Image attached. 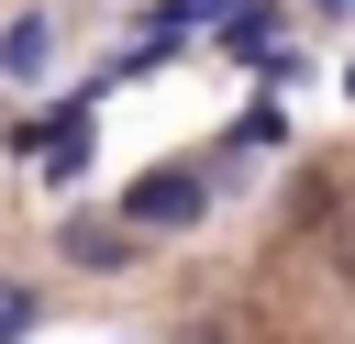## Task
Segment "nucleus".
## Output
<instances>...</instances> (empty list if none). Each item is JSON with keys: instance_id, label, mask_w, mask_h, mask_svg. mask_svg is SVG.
Masks as SVG:
<instances>
[{"instance_id": "f03ea898", "label": "nucleus", "mask_w": 355, "mask_h": 344, "mask_svg": "<svg viewBox=\"0 0 355 344\" xmlns=\"http://www.w3.org/2000/svg\"><path fill=\"white\" fill-rule=\"evenodd\" d=\"M133 244H144V233H133L122 211H78V222L55 233V255H67V266H100V277H111V266H133Z\"/></svg>"}, {"instance_id": "7ed1b4c3", "label": "nucleus", "mask_w": 355, "mask_h": 344, "mask_svg": "<svg viewBox=\"0 0 355 344\" xmlns=\"http://www.w3.org/2000/svg\"><path fill=\"white\" fill-rule=\"evenodd\" d=\"M33 322H44V300H33V289H22V277H0V344H22V333H33Z\"/></svg>"}, {"instance_id": "39448f33", "label": "nucleus", "mask_w": 355, "mask_h": 344, "mask_svg": "<svg viewBox=\"0 0 355 344\" xmlns=\"http://www.w3.org/2000/svg\"><path fill=\"white\" fill-rule=\"evenodd\" d=\"M322 11H355V0H322Z\"/></svg>"}, {"instance_id": "f257e3e1", "label": "nucleus", "mask_w": 355, "mask_h": 344, "mask_svg": "<svg viewBox=\"0 0 355 344\" xmlns=\"http://www.w3.org/2000/svg\"><path fill=\"white\" fill-rule=\"evenodd\" d=\"M200 211H211V178H200V166H144V178L122 189V222H133V233H189Z\"/></svg>"}, {"instance_id": "20e7f679", "label": "nucleus", "mask_w": 355, "mask_h": 344, "mask_svg": "<svg viewBox=\"0 0 355 344\" xmlns=\"http://www.w3.org/2000/svg\"><path fill=\"white\" fill-rule=\"evenodd\" d=\"M0 67H44V22H11L0 33Z\"/></svg>"}]
</instances>
